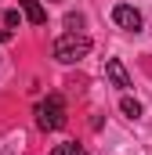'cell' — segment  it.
<instances>
[{"label": "cell", "mask_w": 152, "mask_h": 155, "mask_svg": "<svg viewBox=\"0 0 152 155\" xmlns=\"http://www.w3.org/2000/svg\"><path fill=\"white\" fill-rule=\"evenodd\" d=\"M105 76H109L112 87L130 90V76H127V69H123V61H119V58H109V61H105Z\"/></svg>", "instance_id": "obj_4"}, {"label": "cell", "mask_w": 152, "mask_h": 155, "mask_svg": "<svg viewBox=\"0 0 152 155\" xmlns=\"http://www.w3.org/2000/svg\"><path fill=\"white\" fill-rule=\"evenodd\" d=\"M18 11L26 15L29 25H43V22H47V7H43L40 0H18Z\"/></svg>", "instance_id": "obj_5"}, {"label": "cell", "mask_w": 152, "mask_h": 155, "mask_svg": "<svg viewBox=\"0 0 152 155\" xmlns=\"http://www.w3.org/2000/svg\"><path fill=\"white\" fill-rule=\"evenodd\" d=\"M73 155H87V152H83V148H80V144H76V148H73Z\"/></svg>", "instance_id": "obj_11"}, {"label": "cell", "mask_w": 152, "mask_h": 155, "mask_svg": "<svg viewBox=\"0 0 152 155\" xmlns=\"http://www.w3.org/2000/svg\"><path fill=\"white\" fill-rule=\"evenodd\" d=\"M73 148H76L73 141H65V144H54V152H51V155H73Z\"/></svg>", "instance_id": "obj_8"}, {"label": "cell", "mask_w": 152, "mask_h": 155, "mask_svg": "<svg viewBox=\"0 0 152 155\" xmlns=\"http://www.w3.org/2000/svg\"><path fill=\"white\" fill-rule=\"evenodd\" d=\"M33 116H36V126L43 130V134L62 130V126H65V97H62V94H47V97L36 105Z\"/></svg>", "instance_id": "obj_1"}, {"label": "cell", "mask_w": 152, "mask_h": 155, "mask_svg": "<svg viewBox=\"0 0 152 155\" xmlns=\"http://www.w3.org/2000/svg\"><path fill=\"white\" fill-rule=\"evenodd\" d=\"M11 36H15V29H0V43H7Z\"/></svg>", "instance_id": "obj_10"}, {"label": "cell", "mask_w": 152, "mask_h": 155, "mask_svg": "<svg viewBox=\"0 0 152 155\" xmlns=\"http://www.w3.org/2000/svg\"><path fill=\"white\" fill-rule=\"evenodd\" d=\"M119 112L127 119H141V101H134V97H123L119 101Z\"/></svg>", "instance_id": "obj_6"}, {"label": "cell", "mask_w": 152, "mask_h": 155, "mask_svg": "<svg viewBox=\"0 0 152 155\" xmlns=\"http://www.w3.org/2000/svg\"><path fill=\"white\" fill-rule=\"evenodd\" d=\"M87 54H91V36H83V33H65V36L54 40V58L62 65H73Z\"/></svg>", "instance_id": "obj_2"}, {"label": "cell", "mask_w": 152, "mask_h": 155, "mask_svg": "<svg viewBox=\"0 0 152 155\" xmlns=\"http://www.w3.org/2000/svg\"><path fill=\"white\" fill-rule=\"evenodd\" d=\"M65 25H69V29H73V33H76V29L83 25V15H69V18H65Z\"/></svg>", "instance_id": "obj_9"}, {"label": "cell", "mask_w": 152, "mask_h": 155, "mask_svg": "<svg viewBox=\"0 0 152 155\" xmlns=\"http://www.w3.org/2000/svg\"><path fill=\"white\" fill-rule=\"evenodd\" d=\"M22 18H26L22 11H4V22H7V29H18V25H22Z\"/></svg>", "instance_id": "obj_7"}, {"label": "cell", "mask_w": 152, "mask_h": 155, "mask_svg": "<svg viewBox=\"0 0 152 155\" xmlns=\"http://www.w3.org/2000/svg\"><path fill=\"white\" fill-rule=\"evenodd\" d=\"M112 22L119 25V29H127V33H141V29H145L141 11L130 7V4H116V7H112Z\"/></svg>", "instance_id": "obj_3"}]
</instances>
